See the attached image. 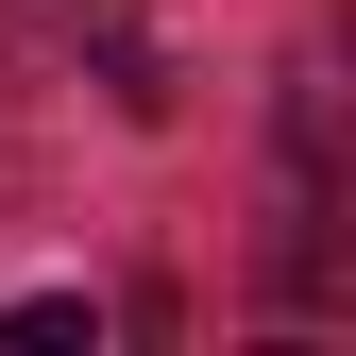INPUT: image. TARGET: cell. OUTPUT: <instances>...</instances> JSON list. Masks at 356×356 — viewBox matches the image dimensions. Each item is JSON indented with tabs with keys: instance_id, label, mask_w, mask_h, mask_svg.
I'll return each mask as SVG.
<instances>
[{
	"instance_id": "2",
	"label": "cell",
	"mask_w": 356,
	"mask_h": 356,
	"mask_svg": "<svg viewBox=\"0 0 356 356\" xmlns=\"http://www.w3.org/2000/svg\"><path fill=\"white\" fill-rule=\"evenodd\" d=\"M34 187V136H17V102H0V204H17Z\"/></svg>"
},
{
	"instance_id": "1",
	"label": "cell",
	"mask_w": 356,
	"mask_h": 356,
	"mask_svg": "<svg viewBox=\"0 0 356 356\" xmlns=\"http://www.w3.org/2000/svg\"><path fill=\"white\" fill-rule=\"evenodd\" d=\"M0 51H51V68H102L119 102H153V34H136V0H0Z\"/></svg>"
}]
</instances>
